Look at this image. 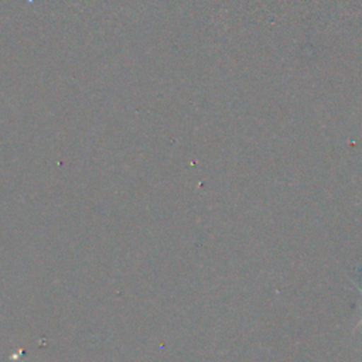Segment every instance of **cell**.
<instances>
[{
	"instance_id": "obj_1",
	"label": "cell",
	"mask_w": 362,
	"mask_h": 362,
	"mask_svg": "<svg viewBox=\"0 0 362 362\" xmlns=\"http://www.w3.org/2000/svg\"><path fill=\"white\" fill-rule=\"evenodd\" d=\"M355 286H356V287H358V290H359V291H361V296H362V287H361V286H358V284H355ZM361 325H362V318H361V321H359V322H358V324H356V328H359V327H361Z\"/></svg>"
}]
</instances>
